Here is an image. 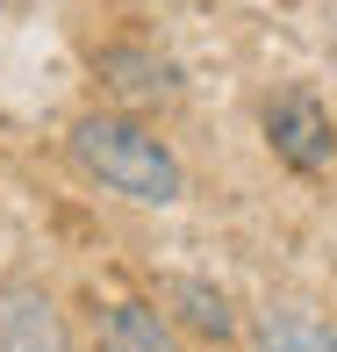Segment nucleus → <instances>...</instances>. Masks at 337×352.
I'll use <instances>...</instances> for the list:
<instances>
[{
    "label": "nucleus",
    "instance_id": "1",
    "mask_svg": "<svg viewBox=\"0 0 337 352\" xmlns=\"http://www.w3.org/2000/svg\"><path fill=\"white\" fill-rule=\"evenodd\" d=\"M72 166L86 180H101L108 195L122 201H143V209H172L187 195V166L151 122L137 116H79L72 122Z\"/></svg>",
    "mask_w": 337,
    "mask_h": 352
},
{
    "label": "nucleus",
    "instance_id": "4",
    "mask_svg": "<svg viewBox=\"0 0 337 352\" xmlns=\"http://www.w3.org/2000/svg\"><path fill=\"white\" fill-rule=\"evenodd\" d=\"M0 352H72L65 316L36 280H0Z\"/></svg>",
    "mask_w": 337,
    "mask_h": 352
},
{
    "label": "nucleus",
    "instance_id": "3",
    "mask_svg": "<svg viewBox=\"0 0 337 352\" xmlns=\"http://www.w3.org/2000/svg\"><path fill=\"white\" fill-rule=\"evenodd\" d=\"M93 72H101L108 94H122L130 108H165V101H180V65L158 58L151 43H108V51H93Z\"/></svg>",
    "mask_w": 337,
    "mask_h": 352
},
{
    "label": "nucleus",
    "instance_id": "7",
    "mask_svg": "<svg viewBox=\"0 0 337 352\" xmlns=\"http://www.w3.org/2000/svg\"><path fill=\"white\" fill-rule=\"evenodd\" d=\"M93 338H101V352H187L151 302H108L93 316Z\"/></svg>",
    "mask_w": 337,
    "mask_h": 352
},
{
    "label": "nucleus",
    "instance_id": "5",
    "mask_svg": "<svg viewBox=\"0 0 337 352\" xmlns=\"http://www.w3.org/2000/svg\"><path fill=\"white\" fill-rule=\"evenodd\" d=\"M251 338H259V352H337V324L309 302H266Z\"/></svg>",
    "mask_w": 337,
    "mask_h": 352
},
{
    "label": "nucleus",
    "instance_id": "2",
    "mask_svg": "<svg viewBox=\"0 0 337 352\" xmlns=\"http://www.w3.org/2000/svg\"><path fill=\"white\" fill-rule=\"evenodd\" d=\"M266 144L294 173H323L337 158V130H330V108L316 101V87H287L266 101Z\"/></svg>",
    "mask_w": 337,
    "mask_h": 352
},
{
    "label": "nucleus",
    "instance_id": "6",
    "mask_svg": "<svg viewBox=\"0 0 337 352\" xmlns=\"http://www.w3.org/2000/svg\"><path fill=\"white\" fill-rule=\"evenodd\" d=\"M158 302H165L172 316H180L194 338H237V309H230V295H222L216 280H201V274H172L165 287H158Z\"/></svg>",
    "mask_w": 337,
    "mask_h": 352
}]
</instances>
